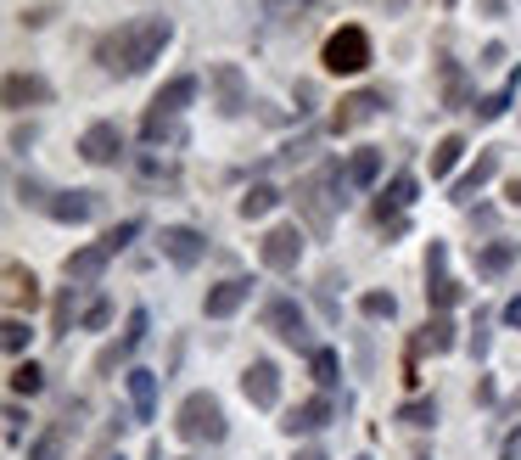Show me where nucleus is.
I'll return each instance as SVG.
<instances>
[{
	"label": "nucleus",
	"instance_id": "f257e3e1",
	"mask_svg": "<svg viewBox=\"0 0 521 460\" xmlns=\"http://www.w3.org/2000/svg\"><path fill=\"white\" fill-rule=\"evenodd\" d=\"M174 40V23L169 17H135V23H118L96 40V62L101 73H113V79H135L146 73L157 57H163V45Z\"/></svg>",
	"mask_w": 521,
	"mask_h": 460
},
{
	"label": "nucleus",
	"instance_id": "f03ea898",
	"mask_svg": "<svg viewBox=\"0 0 521 460\" xmlns=\"http://www.w3.org/2000/svg\"><path fill=\"white\" fill-rule=\"evenodd\" d=\"M174 432L185 444H225L230 438V421H225V404L213 393H185L180 410H174Z\"/></svg>",
	"mask_w": 521,
	"mask_h": 460
},
{
	"label": "nucleus",
	"instance_id": "7ed1b4c3",
	"mask_svg": "<svg viewBox=\"0 0 521 460\" xmlns=\"http://www.w3.org/2000/svg\"><path fill=\"white\" fill-rule=\"evenodd\" d=\"M320 62H325V73H337V79L365 73L370 68V34L359 29V23L331 29V34H325V45H320Z\"/></svg>",
	"mask_w": 521,
	"mask_h": 460
},
{
	"label": "nucleus",
	"instance_id": "20e7f679",
	"mask_svg": "<svg viewBox=\"0 0 521 460\" xmlns=\"http://www.w3.org/2000/svg\"><path fill=\"white\" fill-rule=\"evenodd\" d=\"M208 90H213V113L219 118H241L253 107V90H247V73L236 62H208Z\"/></svg>",
	"mask_w": 521,
	"mask_h": 460
},
{
	"label": "nucleus",
	"instance_id": "39448f33",
	"mask_svg": "<svg viewBox=\"0 0 521 460\" xmlns=\"http://www.w3.org/2000/svg\"><path fill=\"white\" fill-rule=\"evenodd\" d=\"M258 264L275 275H292L303 264V225H269L258 236Z\"/></svg>",
	"mask_w": 521,
	"mask_h": 460
},
{
	"label": "nucleus",
	"instance_id": "423d86ee",
	"mask_svg": "<svg viewBox=\"0 0 521 460\" xmlns=\"http://www.w3.org/2000/svg\"><path fill=\"white\" fill-rule=\"evenodd\" d=\"M264 326L275 331L286 348H303V354H314V348H320L309 337V315H303V303H297V298H269L264 303Z\"/></svg>",
	"mask_w": 521,
	"mask_h": 460
},
{
	"label": "nucleus",
	"instance_id": "0eeeda50",
	"mask_svg": "<svg viewBox=\"0 0 521 460\" xmlns=\"http://www.w3.org/2000/svg\"><path fill=\"white\" fill-rule=\"evenodd\" d=\"M157 253L174 264V270H197L208 259V236L197 225H163L157 230Z\"/></svg>",
	"mask_w": 521,
	"mask_h": 460
},
{
	"label": "nucleus",
	"instance_id": "6e6552de",
	"mask_svg": "<svg viewBox=\"0 0 521 460\" xmlns=\"http://www.w3.org/2000/svg\"><path fill=\"white\" fill-rule=\"evenodd\" d=\"M79 158H85L90 169H113V163H124V130H118V118H96V124L79 135Z\"/></svg>",
	"mask_w": 521,
	"mask_h": 460
},
{
	"label": "nucleus",
	"instance_id": "1a4fd4ad",
	"mask_svg": "<svg viewBox=\"0 0 521 460\" xmlns=\"http://www.w3.org/2000/svg\"><path fill=\"white\" fill-rule=\"evenodd\" d=\"M337 421V399L331 393H314V399H303V404H292L281 416V432L286 438H314V432H325Z\"/></svg>",
	"mask_w": 521,
	"mask_h": 460
},
{
	"label": "nucleus",
	"instance_id": "9d476101",
	"mask_svg": "<svg viewBox=\"0 0 521 460\" xmlns=\"http://www.w3.org/2000/svg\"><path fill=\"white\" fill-rule=\"evenodd\" d=\"M381 107H387V90H353V96L337 101V113H331V124H325V130H331V135H348V130H359V124H370Z\"/></svg>",
	"mask_w": 521,
	"mask_h": 460
},
{
	"label": "nucleus",
	"instance_id": "9b49d317",
	"mask_svg": "<svg viewBox=\"0 0 521 460\" xmlns=\"http://www.w3.org/2000/svg\"><path fill=\"white\" fill-rule=\"evenodd\" d=\"M415 191H421V180H415V174H393V180H387V191L370 202V219H376L381 230L398 225V219H404V208L415 202Z\"/></svg>",
	"mask_w": 521,
	"mask_h": 460
},
{
	"label": "nucleus",
	"instance_id": "f8f14e48",
	"mask_svg": "<svg viewBox=\"0 0 521 460\" xmlns=\"http://www.w3.org/2000/svg\"><path fill=\"white\" fill-rule=\"evenodd\" d=\"M241 393H247V404H258V410H275V404H281V365L253 360L241 371Z\"/></svg>",
	"mask_w": 521,
	"mask_h": 460
},
{
	"label": "nucleus",
	"instance_id": "ddd939ff",
	"mask_svg": "<svg viewBox=\"0 0 521 460\" xmlns=\"http://www.w3.org/2000/svg\"><path fill=\"white\" fill-rule=\"evenodd\" d=\"M57 101V85L45 73H6V107L12 113H29V107H45Z\"/></svg>",
	"mask_w": 521,
	"mask_h": 460
},
{
	"label": "nucleus",
	"instance_id": "4468645a",
	"mask_svg": "<svg viewBox=\"0 0 521 460\" xmlns=\"http://www.w3.org/2000/svg\"><path fill=\"white\" fill-rule=\"evenodd\" d=\"M107 264H113V253L101 242H90V247H73L68 259H62V275H68L73 287H96L101 275H107Z\"/></svg>",
	"mask_w": 521,
	"mask_h": 460
},
{
	"label": "nucleus",
	"instance_id": "2eb2a0df",
	"mask_svg": "<svg viewBox=\"0 0 521 460\" xmlns=\"http://www.w3.org/2000/svg\"><path fill=\"white\" fill-rule=\"evenodd\" d=\"M247 298H253V275H230V281L208 287V298H202V315H208V320H230Z\"/></svg>",
	"mask_w": 521,
	"mask_h": 460
},
{
	"label": "nucleus",
	"instance_id": "dca6fc26",
	"mask_svg": "<svg viewBox=\"0 0 521 460\" xmlns=\"http://www.w3.org/2000/svg\"><path fill=\"white\" fill-rule=\"evenodd\" d=\"M493 174H499V146H482V152H477V163H471V169H465L460 180L449 186V202H460V208H465V202L477 197V191L488 186Z\"/></svg>",
	"mask_w": 521,
	"mask_h": 460
},
{
	"label": "nucleus",
	"instance_id": "f3484780",
	"mask_svg": "<svg viewBox=\"0 0 521 460\" xmlns=\"http://www.w3.org/2000/svg\"><path fill=\"white\" fill-rule=\"evenodd\" d=\"M197 90H202V79L197 73H174L169 85H157V96H152V113H163V118H180L191 101H197Z\"/></svg>",
	"mask_w": 521,
	"mask_h": 460
},
{
	"label": "nucleus",
	"instance_id": "a211bd4d",
	"mask_svg": "<svg viewBox=\"0 0 521 460\" xmlns=\"http://www.w3.org/2000/svg\"><path fill=\"white\" fill-rule=\"evenodd\" d=\"M101 197L96 191H57V197L45 202V214L57 219V225H85V219H96Z\"/></svg>",
	"mask_w": 521,
	"mask_h": 460
},
{
	"label": "nucleus",
	"instance_id": "6ab92c4d",
	"mask_svg": "<svg viewBox=\"0 0 521 460\" xmlns=\"http://www.w3.org/2000/svg\"><path fill=\"white\" fill-rule=\"evenodd\" d=\"M471 259H477L482 281H493V275H505L510 264L521 259V242H505V236H499V242H471Z\"/></svg>",
	"mask_w": 521,
	"mask_h": 460
},
{
	"label": "nucleus",
	"instance_id": "aec40b11",
	"mask_svg": "<svg viewBox=\"0 0 521 460\" xmlns=\"http://www.w3.org/2000/svg\"><path fill=\"white\" fill-rule=\"evenodd\" d=\"M342 174H348L353 191H370L381 180V146H359V152H348V158H342Z\"/></svg>",
	"mask_w": 521,
	"mask_h": 460
},
{
	"label": "nucleus",
	"instance_id": "412c9836",
	"mask_svg": "<svg viewBox=\"0 0 521 460\" xmlns=\"http://www.w3.org/2000/svg\"><path fill=\"white\" fill-rule=\"evenodd\" d=\"M124 382H129V410H135V421H152L157 416V371L135 365Z\"/></svg>",
	"mask_w": 521,
	"mask_h": 460
},
{
	"label": "nucleus",
	"instance_id": "4be33fe9",
	"mask_svg": "<svg viewBox=\"0 0 521 460\" xmlns=\"http://www.w3.org/2000/svg\"><path fill=\"white\" fill-rule=\"evenodd\" d=\"M281 202H286V191H281V186H269V180H253V186L241 191L236 214H241V219H264V214H275Z\"/></svg>",
	"mask_w": 521,
	"mask_h": 460
},
{
	"label": "nucleus",
	"instance_id": "5701e85b",
	"mask_svg": "<svg viewBox=\"0 0 521 460\" xmlns=\"http://www.w3.org/2000/svg\"><path fill=\"white\" fill-rule=\"evenodd\" d=\"M521 96V73H510L499 90H488V96H477L471 101V113H477V124H493V118H505L510 113V101Z\"/></svg>",
	"mask_w": 521,
	"mask_h": 460
},
{
	"label": "nucleus",
	"instance_id": "b1692460",
	"mask_svg": "<svg viewBox=\"0 0 521 460\" xmlns=\"http://www.w3.org/2000/svg\"><path fill=\"white\" fill-rule=\"evenodd\" d=\"M6 303H12V315H23V309H34V303H40V281H34V270H23V264H6Z\"/></svg>",
	"mask_w": 521,
	"mask_h": 460
},
{
	"label": "nucleus",
	"instance_id": "393cba45",
	"mask_svg": "<svg viewBox=\"0 0 521 460\" xmlns=\"http://www.w3.org/2000/svg\"><path fill=\"white\" fill-rule=\"evenodd\" d=\"M454 343H460V337H454V320L449 315H432L421 326V343H415V348H426V354H454Z\"/></svg>",
	"mask_w": 521,
	"mask_h": 460
},
{
	"label": "nucleus",
	"instance_id": "a878e982",
	"mask_svg": "<svg viewBox=\"0 0 521 460\" xmlns=\"http://www.w3.org/2000/svg\"><path fill=\"white\" fill-rule=\"evenodd\" d=\"M79 315H85V309H79V287H62L57 303H51V337H68Z\"/></svg>",
	"mask_w": 521,
	"mask_h": 460
},
{
	"label": "nucleus",
	"instance_id": "bb28decb",
	"mask_svg": "<svg viewBox=\"0 0 521 460\" xmlns=\"http://www.w3.org/2000/svg\"><path fill=\"white\" fill-rule=\"evenodd\" d=\"M309 376L320 382V393H331L342 382V360H337V348H314L309 354Z\"/></svg>",
	"mask_w": 521,
	"mask_h": 460
},
{
	"label": "nucleus",
	"instance_id": "cd10ccee",
	"mask_svg": "<svg viewBox=\"0 0 521 460\" xmlns=\"http://www.w3.org/2000/svg\"><path fill=\"white\" fill-rule=\"evenodd\" d=\"M460 158H465V135H443V141L432 146V180H449Z\"/></svg>",
	"mask_w": 521,
	"mask_h": 460
},
{
	"label": "nucleus",
	"instance_id": "c85d7f7f",
	"mask_svg": "<svg viewBox=\"0 0 521 460\" xmlns=\"http://www.w3.org/2000/svg\"><path fill=\"white\" fill-rule=\"evenodd\" d=\"M460 298H465V287L454 281V275H437V281H426V303H432V315H449Z\"/></svg>",
	"mask_w": 521,
	"mask_h": 460
},
{
	"label": "nucleus",
	"instance_id": "c756f323",
	"mask_svg": "<svg viewBox=\"0 0 521 460\" xmlns=\"http://www.w3.org/2000/svg\"><path fill=\"white\" fill-rule=\"evenodd\" d=\"M6 382H12V393H17V399H34V393H45V371H40L34 360H17Z\"/></svg>",
	"mask_w": 521,
	"mask_h": 460
},
{
	"label": "nucleus",
	"instance_id": "7c9ffc66",
	"mask_svg": "<svg viewBox=\"0 0 521 460\" xmlns=\"http://www.w3.org/2000/svg\"><path fill=\"white\" fill-rule=\"evenodd\" d=\"M29 337H34V326H29V320H23V315H6V326H0V343H6V354H12V360H23Z\"/></svg>",
	"mask_w": 521,
	"mask_h": 460
},
{
	"label": "nucleus",
	"instance_id": "2f4dec72",
	"mask_svg": "<svg viewBox=\"0 0 521 460\" xmlns=\"http://www.w3.org/2000/svg\"><path fill=\"white\" fill-rule=\"evenodd\" d=\"M62 449H68V427H45L29 444V460H62Z\"/></svg>",
	"mask_w": 521,
	"mask_h": 460
},
{
	"label": "nucleus",
	"instance_id": "473e14b6",
	"mask_svg": "<svg viewBox=\"0 0 521 460\" xmlns=\"http://www.w3.org/2000/svg\"><path fill=\"white\" fill-rule=\"evenodd\" d=\"M12 191H17V202H23V208H45V202L57 197V191H45V180H40V174H17V180H12Z\"/></svg>",
	"mask_w": 521,
	"mask_h": 460
},
{
	"label": "nucleus",
	"instance_id": "72a5a7b5",
	"mask_svg": "<svg viewBox=\"0 0 521 460\" xmlns=\"http://www.w3.org/2000/svg\"><path fill=\"white\" fill-rule=\"evenodd\" d=\"M146 331H152V315L146 309H129V320H124V337H118V348H124V360L135 354V348L146 343Z\"/></svg>",
	"mask_w": 521,
	"mask_h": 460
},
{
	"label": "nucleus",
	"instance_id": "f704fd0d",
	"mask_svg": "<svg viewBox=\"0 0 521 460\" xmlns=\"http://www.w3.org/2000/svg\"><path fill=\"white\" fill-rule=\"evenodd\" d=\"M443 73V107H465V68L460 62H437Z\"/></svg>",
	"mask_w": 521,
	"mask_h": 460
},
{
	"label": "nucleus",
	"instance_id": "c9c22d12",
	"mask_svg": "<svg viewBox=\"0 0 521 460\" xmlns=\"http://www.w3.org/2000/svg\"><path fill=\"white\" fill-rule=\"evenodd\" d=\"M393 421H404V427H432V421H437V399H409V404H398Z\"/></svg>",
	"mask_w": 521,
	"mask_h": 460
},
{
	"label": "nucleus",
	"instance_id": "e433bc0d",
	"mask_svg": "<svg viewBox=\"0 0 521 460\" xmlns=\"http://www.w3.org/2000/svg\"><path fill=\"white\" fill-rule=\"evenodd\" d=\"M135 236H141V219H118V225L101 230V247H107V253H124Z\"/></svg>",
	"mask_w": 521,
	"mask_h": 460
},
{
	"label": "nucleus",
	"instance_id": "4c0bfd02",
	"mask_svg": "<svg viewBox=\"0 0 521 460\" xmlns=\"http://www.w3.org/2000/svg\"><path fill=\"white\" fill-rule=\"evenodd\" d=\"M359 315H365V320H393L398 298H393V292H365V298H359Z\"/></svg>",
	"mask_w": 521,
	"mask_h": 460
},
{
	"label": "nucleus",
	"instance_id": "58836bf2",
	"mask_svg": "<svg viewBox=\"0 0 521 460\" xmlns=\"http://www.w3.org/2000/svg\"><path fill=\"white\" fill-rule=\"evenodd\" d=\"M107 320H113V298H90L85 315H79V331H101Z\"/></svg>",
	"mask_w": 521,
	"mask_h": 460
},
{
	"label": "nucleus",
	"instance_id": "ea45409f",
	"mask_svg": "<svg viewBox=\"0 0 521 460\" xmlns=\"http://www.w3.org/2000/svg\"><path fill=\"white\" fill-rule=\"evenodd\" d=\"M314 141H320V130H309V135H297V141H286L275 158H281V163H303V158L314 152Z\"/></svg>",
	"mask_w": 521,
	"mask_h": 460
},
{
	"label": "nucleus",
	"instance_id": "a19ab883",
	"mask_svg": "<svg viewBox=\"0 0 521 460\" xmlns=\"http://www.w3.org/2000/svg\"><path fill=\"white\" fill-rule=\"evenodd\" d=\"M23 432H29V410L23 404H6V444H23Z\"/></svg>",
	"mask_w": 521,
	"mask_h": 460
},
{
	"label": "nucleus",
	"instance_id": "79ce46f5",
	"mask_svg": "<svg viewBox=\"0 0 521 460\" xmlns=\"http://www.w3.org/2000/svg\"><path fill=\"white\" fill-rule=\"evenodd\" d=\"M437 275H449V242L432 236V247H426V281H437Z\"/></svg>",
	"mask_w": 521,
	"mask_h": 460
},
{
	"label": "nucleus",
	"instance_id": "37998d69",
	"mask_svg": "<svg viewBox=\"0 0 521 460\" xmlns=\"http://www.w3.org/2000/svg\"><path fill=\"white\" fill-rule=\"evenodd\" d=\"M135 174H141V180H163V186H174V169H169V163H157V158H135Z\"/></svg>",
	"mask_w": 521,
	"mask_h": 460
},
{
	"label": "nucleus",
	"instance_id": "c03bdc74",
	"mask_svg": "<svg viewBox=\"0 0 521 460\" xmlns=\"http://www.w3.org/2000/svg\"><path fill=\"white\" fill-rule=\"evenodd\" d=\"M488 343H493V337H488V315L477 309V326H471V354H477V360H488Z\"/></svg>",
	"mask_w": 521,
	"mask_h": 460
},
{
	"label": "nucleus",
	"instance_id": "a18cd8bd",
	"mask_svg": "<svg viewBox=\"0 0 521 460\" xmlns=\"http://www.w3.org/2000/svg\"><path fill=\"white\" fill-rule=\"evenodd\" d=\"M118 365H124V348H118V343H107V348L96 354V371H101V376H113Z\"/></svg>",
	"mask_w": 521,
	"mask_h": 460
},
{
	"label": "nucleus",
	"instance_id": "49530a36",
	"mask_svg": "<svg viewBox=\"0 0 521 460\" xmlns=\"http://www.w3.org/2000/svg\"><path fill=\"white\" fill-rule=\"evenodd\" d=\"M34 141H40V124H17L12 130V152H29Z\"/></svg>",
	"mask_w": 521,
	"mask_h": 460
},
{
	"label": "nucleus",
	"instance_id": "de8ad7c7",
	"mask_svg": "<svg viewBox=\"0 0 521 460\" xmlns=\"http://www.w3.org/2000/svg\"><path fill=\"white\" fill-rule=\"evenodd\" d=\"M499 62H505V45L488 40V45H482V57H477V68H499Z\"/></svg>",
	"mask_w": 521,
	"mask_h": 460
},
{
	"label": "nucleus",
	"instance_id": "09e8293b",
	"mask_svg": "<svg viewBox=\"0 0 521 460\" xmlns=\"http://www.w3.org/2000/svg\"><path fill=\"white\" fill-rule=\"evenodd\" d=\"M499 460H521V427L505 432V444H499Z\"/></svg>",
	"mask_w": 521,
	"mask_h": 460
},
{
	"label": "nucleus",
	"instance_id": "8fccbe9b",
	"mask_svg": "<svg viewBox=\"0 0 521 460\" xmlns=\"http://www.w3.org/2000/svg\"><path fill=\"white\" fill-rule=\"evenodd\" d=\"M499 399V388H493V376H477V404H493Z\"/></svg>",
	"mask_w": 521,
	"mask_h": 460
},
{
	"label": "nucleus",
	"instance_id": "3c124183",
	"mask_svg": "<svg viewBox=\"0 0 521 460\" xmlns=\"http://www.w3.org/2000/svg\"><path fill=\"white\" fill-rule=\"evenodd\" d=\"M477 12H482V17H505L510 0H477Z\"/></svg>",
	"mask_w": 521,
	"mask_h": 460
},
{
	"label": "nucleus",
	"instance_id": "603ef678",
	"mask_svg": "<svg viewBox=\"0 0 521 460\" xmlns=\"http://www.w3.org/2000/svg\"><path fill=\"white\" fill-rule=\"evenodd\" d=\"M23 23H29V29H45V23H51V6H34V12H23Z\"/></svg>",
	"mask_w": 521,
	"mask_h": 460
},
{
	"label": "nucleus",
	"instance_id": "864d4df0",
	"mask_svg": "<svg viewBox=\"0 0 521 460\" xmlns=\"http://www.w3.org/2000/svg\"><path fill=\"white\" fill-rule=\"evenodd\" d=\"M286 6H314V0H264V12H269V17H281Z\"/></svg>",
	"mask_w": 521,
	"mask_h": 460
},
{
	"label": "nucleus",
	"instance_id": "5fc2aeb1",
	"mask_svg": "<svg viewBox=\"0 0 521 460\" xmlns=\"http://www.w3.org/2000/svg\"><path fill=\"white\" fill-rule=\"evenodd\" d=\"M505 326H510V331H521V298H510V303H505Z\"/></svg>",
	"mask_w": 521,
	"mask_h": 460
},
{
	"label": "nucleus",
	"instance_id": "6e6d98bb",
	"mask_svg": "<svg viewBox=\"0 0 521 460\" xmlns=\"http://www.w3.org/2000/svg\"><path fill=\"white\" fill-rule=\"evenodd\" d=\"M505 202H510V208H521V174L510 180V186H505Z\"/></svg>",
	"mask_w": 521,
	"mask_h": 460
},
{
	"label": "nucleus",
	"instance_id": "4d7b16f0",
	"mask_svg": "<svg viewBox=\"0 0 521 460\" xmlns=\"http://www.w3.org/2000/svg\"><path fill=\"white\" fill-rule=\"evenodd\" d=\"M292 460H325V449H314V444H309V449H297Z\"/></svg>",
	"mask_w": 521,
	"mask_h": 460
},
{
	"label": "nucleus",
	"instance_id": "13d9d810",
	"mask_svg": "<svg viewBox=\"0 0 521 460\" xmlns=\"http://www.w3.org/2000/svg\"><path fill=\"white\" fill-rule=\"evenodd\" d=\"M146 460H163V444H152V449H146Z\"/></svg>",
	"mask_w": 521,
	"mask_h": 460
},
{
	"label": "nucleus",
	"instance_id": "bf43d9fd",
	"mask_svg": "<svg viewBox=\"0 0 521 460\" xmlns=\"http://www.w3.org/2000/svg\"><path fill=\"white\" fill-rule=\"evenodd\" d=\"M101 460H124V455H101Z\"/></svg>",
	"mask_w": 521,
	"mask_h": 460
},
{
	"label": "nucleus",
	"instance_id": "052dcab7",
	"mask_svg": "<svg viewBox=\"0 0 521 460\" xmlns=\"http://www.w3.org/2000/svg\"><path fill=\"white\" fill-rule=\"evenodd\" d=\"M359 460H370V455H359Z\"/></svg>",
	"mask_w": 521,
	"mask_h": 460
},
{
	"label": "nucleus",
	"instance_id": "680f3d73",
	"mask_svg": "<svg viewBox=\"0 0 521 460\" xmlns=\"http://www.w3.org/2000/svg\"><path fill=\"white\" fill-rule=\"evenodd\" d=\"M185 460H191V455H185Z\"/></svg>",
	"mask_w": 521,
	"mask_h": 460
}]
</instances>
